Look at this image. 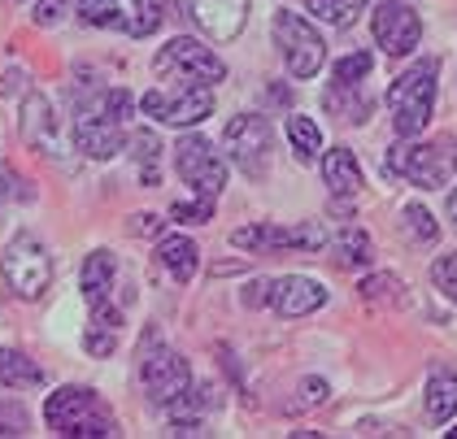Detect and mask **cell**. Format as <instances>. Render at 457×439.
<instances>
[{
	"label": "cell",
	"mask_w": 457,
	"mask_h": 439,
	"mask_svg": "<svg viewBox=\"0 0 457 439\" xmlns=\"http://www.w3.org/2000/svg\"><path fill=\"white\" fill-rule=\"evenodd\" d=\"M361 301L370 304H405V283L392 278V274H370L361 283Z\"/></svg>",
	"instance_id": "obj_26"
},
{
	"label": "cell",
	"mask_w": 457,
	"mask_h": 439,
	"mask_svg": "<svg viewBox=\"0 0 457 439\" xmlns=\"http://www.w3.org/2000/svg\"><path fill=\"white\" fill-rule=\"evenodd\" d=\"M248 0H192V18L196 27L213 39H236L245 31Z\"/></svg>",
	"instance_id": "obj_16"
},
{
	"label": "cell",
	"mask_w": 457,
	"mask_h": 439,
	"mask_svg": "<svg viewBox=\"0 0 457 439\" xmlns=\"http://www.w3.org/2000/svg\"><path fill=\"white\" fill-rule=\"evenodd\" d=\"M275 44H279L283 62H287V74L292 79H314L322 62H327V44L322 35L301 18V13H275Z\"/></svg>",
	"instance_id": "obj_8"
},
{
	"label": "cell",
	"mask_w": 457,
	"mask_h": 439,
	"mask_svg": "<svg viewBox=\"0 0 457 439\" xmlns=\"http://www.w3.org/2000/svg\"><path fill=\"white\" fill-rule=\"evenodd\" d=\"M445 435H449V439H457V427H453V431H445Z\"/></svg>",
	"instance_id": "obj_38"
},
{
	"label": "cell",
	"mask_w": 457,
	"mask_h": 439,
	"mask_svg": "<svg viewBox=\"0 0 457 439\" xmlns=\"http://www.w3.org/2000/svg\"><path fill=\"white\" fill-rule=\"evenodd\" d=\"M405 231L419 239V244H436V236H440V227L427 213V204H405Z\"/></svg>",
	"instance_id": "obj_28"
},
{
	"label": "cell",
	"mask_w": 457,
	"mask_h": 439,
	"mask_svg": "<svg viewBox=\"0 0 457 439\" xmlns=\"http://www.w3.org/2000/svg\"><path fill=\"white\" fill-rule=\"evenodd\" d=\"M449 222H453V231H457V192L449 196Z\"/></svg>",
	"instance_id": "obj_37"
},
{
	"label": "cell",
	"mask_w": 457,
	"mask_h": 439,
	"mask_svg": "<svg viewBox=\"0 0 457 439\" xmlns=\"http://www.w3.org/2000/svg\"><path fill=\"white\" fill-rule=\"evenodd\" d=\"M44 422L57 431V435L71 439H105L118 435V422L109 405L92 392V387H62L44 401Z\"/></svg>",
	"instance_id": "obj_2"
},
{
	"label": "cell",
	"mask_w": 457,
	"mask_h": 439,
	"mask_svg": "<svg viewBox=\"0 0 457 439\" xmlns=\"http://www.w3.org/2000/svg\"><path fill=\"white\" fill-rule=\"evenodd\" d=\"M113 274H118V261H113V253H105V248H96V253L83 261V296H87V304L109 301Z\"/></svg>",
	"instance_id": "obj_21"
},
{
	"label": "cell",
	"mask_w": 457,
	"mask_h": 439,
	"mask_svg": "<svg viewBox=\"0 0 457 439\" xmlns=\"http://www.w3.org/2000/svg\"><path fill=\"white\" fill-rule=\"evenodd\" d=\"M322 183H327L336 196H353V192L361 187V166H357V157H353L349 148H331V153L322 157Z\"/></svg>",
	"instance_id": "obj_20"
},
{
	"label": "cell",
	"mask_w": 457,
	"mask_h": 439,
	"mask_svg": "<svg viewBox=\"0 0 457 439\" xmlns=\"http://www.w3.org/2000/svg\"><path fill=\"white\" fill-rule=\"evenodd\" d=\"M153 70H157L166 83H205V87H213V83L227 79V66L213 57L205 44H196V39H187V35L170 39V44L157 53Z\"/></svg>",
	"instance_id": "obj_6"
},
{
	"label": "cell",
	"mask_w": 457,
	"mask_h": 439,
	"mask_svg": "<svg viewBox=\"0 0 457 439\" xmlns=\"http://www.w3.org/2000/svg\"><path fill=\"white\" fill-rule=\"evenodd\" d=\"M370 31H375V39H379V48L387 57H405V53L419 48L422 18L410 0H384L375 9V18H370Z\"/></svg>",
	"instance_id": "obj_13"
},
{
	"label": "cell",
	"mask_w": 457,
	"mask_h": 439,
	"mask_svg": "<svg viewBox=\"0 0 457 439\" xmlns=\"http://www.w3.org/2000/svg\"><path fill=\"white\" fill-rule=\"evenodd\" d=\"M140 104L148 118H157L166 127H192V122L210 118L213 92L205 83H170V87H153Z\"/></svg>",
	"instance_id": "obj_9"
},
{
	"label": "cell",
	"mask_w": 457,
	"mask_h": 439,
	"mask_svg": "<svg viewBox=\"0 0 457 439\" xmlns=\"http://www.w3.org/2000/svg\"><path fill=\"white\" fill-rule=\"evenodd\" d=\"M118 327H122V313L113 309V304H92V327H87V335H83V348L92 352V357H109L113 348H118Z\"/></svg>",
	"instance_id": "obj_18"
},
{
	"label": "cell",
	"mask_w": 457,
	"mask_h": 439,
	"mask_svg": "<svg viewBox=\"0 0 457 439\" xmlns=\"http://www.w3.org/2000/svg\"><path fill=\"white\" fill-rule=\"evenodd\" d=\"M422 405H427V418H431V422H449L457 413V378L453 374H431Z\"/></svg>",
	"instance_id": "obj_24"
},
{
	"label": "cell",
	"mask_w": 457,
	"mask_h": 439,
	"mask_svg": "<svg viewBox=\"0 0 457 439\" xmlns=\"http://www.w3.org/2000/svg\"><path fill=\"white\" fill-rule=\"evenodd\" d=\"M39 383H44V370L27 352L0 348V387H39Z\"/></svg>",
	"instance_id": "obj_23"
},
{
	"label": "cell",
	"mask_w": 457,
	"mask_h": 439,
	"mask_svg": "<svg viewBox=\"0 0 457 439\" xmlns=\"http://www.w3.org/2000/svg\"><path fill=\"white\" fill-rule=\"evenodd\" d=\"M431 283L449 296V301L457 304V253H449V257H440L436 266H431Z\"/></svg>",
	"instance_id": "obj_29"
},
{
	"label": "cell",
	"mask_w": 457,
	"mask_h": 439,
	"mask_svg": "<svg viewBox=\"0 0 457 439\" xmlns=\"http://www.w3.org/2000/svg\"><path fill=\"white\" fill-rule=\"evenodd\" d=\"M353 4H370V0H353Z\"/></svg>",
	"instance_id": "obj_39"
},
{
	"label": "cell",
	"mask_w": 457,
	"mask_h": 439,
	"mask_svg": "<svg viewBox=\"0 0 457 439\" xmlns=\"http://www.w3.org/2000/svg\"><path fill=\"white\" fill-rule=\"evenodd\" d=\"M322 248L331 253V261H336L340 270H357V266H370V257H375V248H370V236H366V231H357V227H345L340 236L327 239Z\"/></svg>",
	"instance_id": "obj_19"
},
{
	"label": "cell",
	"mask_w": 457,
	"mask_h": 439,
	"mask_svg": "<svg viewBox=\"0 0 457 439\" xmlns=\"http://www.w3.org/2000/svg\"><path fill=\"white\" fill-rule=\"evenodd\" d=\"M266 301L275 304L279 318H305V313H314V309L327 304V287L314 283V278H305V274H287V278L270 283Z\"/></svg>",
	"instance_id": "obj_15"
},
{
	"label": "cell",
	"mask_w": 457,
	"mask_h": 439,
	"mask_svg": "<svg viewBox=\"0 0 457 439\" xmlns=\"http://www.w3.org/2000/svg\"><path fill=\"white\" fill-rule=\"evenodd\" d=\"M157 261L166 266V274L175 283H192L196 266H201V248H196V239H187V236H166L157 244Z\"/></svg>",
	"instance_id": "obj_17"
},
{
	"label": "cell",
	"mask_w": 457,
	"mask_h": 439,
	"mask_svg": "<svg viewBox=\"0 0 457 439\" xmlns=\"http://www.w3.org/2000/svg\"><path fill=\"white\" fill-rule=\"evenodd\" d=\"M140 383H144V396L153 401V405L170 409L179 396H187L192 392V370H187V361L179 357L175 348H166V344H144V361H140Z\"/></svg>",
	"instance_id": "obj_7"
},
{
	"label": "cell",
	"mask_w": 457,
	"mask_h": 439,
	"mask_svg": "<svg viewBox=\"0 0 457 439\" xmlns=\"http://www.w3.org/2000/svg\"><path fill=\"white\" fill-rule=\"evenodd\" d=\"M0 196H4V187H0Z\"/></svg>",
	"instance_id": "obj_40"
},
{
	"label": "cell",
	"mask_w": 457,
	"mask_h": 439,
	"mask_svg": "<svg viewBox=\"0 0 457 439\" xmlns=\"http://www.w3.org/2000/svg\"><path fill=\"white\" fill-rule=\"evenodd\" d=\"M136 144V162H140V178L148 187H157V153H162V144L153 131H140V136L131 139Z\"/></svg>",
	"instance_id": "obj_27"
},
{
	"label": "cell",
	"mask_w": 457,
	"mask_h": 439,
	"mask_svg": "<svg viewBox=\"0 0 457 439\" xmlns=\"http://www.w3.org/2000/svg\"><path fill=\"white\" fill-rule=\"evenodd\" d=\"M266 292H270V283H262V278H257V283H253V287H248V292H245V304H248V309H257V304H266Z\"/></svg>",
	"instance_id": "obj_35"
},
{
	"label": "cell",
	"mask_w": 457,
	"mask_h": 439,
	"mask_svg": "<svg viewBox=\"0 0 457 439\" xmlns=\"http://www.w3.org/2000/svg\"><path fill=\"white\" fill-rule=\"evenodd\" d=\"M436 57H422L405 70L401 79H392L387 87V109H392V131L396 136H419L431 122V109H436Z\"/></svg>",
	"instance_id": "obj_3"
},
{
	"label": "cell",
	"mask_w": 457,
	"mask_h": 439,
	"mask_svg": "<svg viewBox=\"0 0 457 439\" xmlns=\"http://www.w3.org/2000/svg\"><path fill=\"white\" fill-rule=\"evenodd\" d=\"M0 274L13 287V296L39 301L48 292V283H53V261H48L39 239L18 236L13 244H4V253H0Z\"/></svg>",
	"instance_id": "obj_5"
},
{
	"label": "cell",
	"mask_w": 457,
	"mask_h": 439,
	"mask_svg": "<svg viewBox=\"0 0 457 439\" xmlns=\"http://www.w3.org/2000/svg\"><path fill=\"white\" fill-rule=\"evenodd\" d=\"M18 83H22V74L13 70V74H4V79H0V92L9 96V92H18Z\"/></svg>",
	"instance_id": "obj_36"
},
{
	"label": "cell",
	"mask_w": 457,
	"mask_h": 439,
	"mask_svg": "<svg viewBox=\"0 0 457 439\" xmlns=\"http://www.w3.org/2000/svg\"><path fill=\"white\" fill-rule=\"evenodd\" d=\"M175 170L187 187H196L201 196H222L227 187V162L218 157L210 139L201 136H183L175 144Z\"/></svg>",
	"instance_id": "obj_12"
},
{
	"label": "cell",
	"mask_w": 457,
	"mask_h": 439,
	"mask_svg": "<svg viewBox=\"0 0 457 439\" xmlns=\"http://www.w3.org/2000/svg\"><path fill=\"white\" fill-rule=\"evenodd\" d=\"M131 236H162V218L136 213V218H131Z\"/></svg>",
	"instance_id": "obj_34"
},
{
	"label": "cell",
	"mask_w": 457,
	"mask_h": 439,
	"mask_svg": "<svg viewBox=\"0 0 457 439\" xmlns=\"http://www.w3.org/2000/svg\"><path fill=\"white\" fill-rule=\"evenodd\" d=\"M287 139H292V153L301 162H314L322 153V131H318L314 118H287Z\"/></svg>",
	"instance_id": "obj_25"
},
{
	"label": "cell",
	"mask_w": 457,
	"mask_h": 439,
	"mask_svg": "<svg viewBox=\"0 0 457 439\" xmlns=\"http://www.w3.org/2000/svg\"><path fill=\"white\" fill-rule=\"evenodd\" d=\"M370 74V53H349L345 62H336V83H361Z\"/></svg>",
	"instance_id": "obj_30"
},
{
	"label": "cell",
	"mask_w": 457,
	"mask_h": 439,
	"mask_svg": "<svg viewBox=\"0 0 457 439\" xmlns=\"http://www.w3.org/2000/svg\"><path fill=\"white\" fill-rule=\"evenodd\" d=\"M236 248H253V253H275V248H301V253H322L327 231L314 222H301V227H266V222H253L240 227L231 236Z\"/></svg>",
	"instance_id": "obj_14"
},
{
	"label": "cell",
	"mask_w": 457,
	"mask_h": 439,
	"mask_svg": "<svg viewBox=\"0 0 457 439\" xmlns=\"http://www.w3.org/2000/svg\"><path fill=\"white\" fill-rule=\"evenodd\" d=\"M62 9H66V0H39L36 4V22L39 27H53V22L62 18Z\"/></svg>",
	"instance_id": "obj_33"
},
{
	"label": "cell",
	"mask_w": 457,
	"mask_h": 439,
	"mask_svg": "<svg viewBox=\"0 0 457 439\" xmlns=\"http://www.w3.org/2000/svg\"><path fill=\"white\" fill-rule=\"evenodd\" d=\"M310 9L322 22H336V27H345L353 18V0H310Z\"/></svg>",
	"instance_id": "obj_31"
},
{
	"label": "cell",
	"mask_w": 457,
	"mask_h": 439,
	"mask_svg": "<svg viewBox=\"0 0 457 439\" xmlns=\"http://www.w3.org/2000/svg\"><path fill=\"white\" fill-rule=\"evenodd\" d=\"M22 136H27L31 148L53 153V109H48V101L36 96V92H31L27 104H22Z\"/></svg>",
	"instance_id": "obj_22"
},
{
	"label": "cell",
	"mask_w": 457,
	"mask_h": 439,
	"mask_svg": "<svg viewBox=\"0 0 457 439\" xmlns=\"http://www.w3.org/2000/svg\"><path fill=\"white\" fill-rule=\"evenodd\" d=\"M457 153L449 139H436V144H410V148H396V157H387L384 170L387 174H401L410 178L414 187H445L449 170H453Z\"/></svg>",
	"instance_id": "obj_10"
},
{
	"label": "cell",
	"mask_w": 457,
	"mask_h": 439,
	"mask_svg": "<svg viewBox=\"0 0 457 439\" xmlns=\"http://www.w3.org/2000/svg\"><path fill=\"white\" fill-rule=\"evenodd\" d=\"M222 148L248 178H266V170H270V127H266V118H257V113L231 118L227 131H222Z\"/></svg>",
	"instance_id": "obj_11"
},
{
	"label": "cell",
	"mask_w": 457,
	"mask_h": 439,
	"mask_svg": "<svg viewBox=\"0 0 457 439\" xmlns=\"http://www.w3.org/2000/svg\"><path fill=\"white\" fill-rule=\"evenodd\" d=\"M175 218L179 222H210L213 218V196H201V201H179L175 204Z\"/></svg>",
	"instance_id": "obj_32"
},
{
	"label": "cell",
	"mask_w": 457,
	"mask_h": 439,
	"mask_svg": "<svg viewBox=\"0 0 457 439\" xmlns=\"http://www.w3.org/2000/svg\"><path fill=\"white\" fill-rule=\"evenodd\" d=\"M127 118H131V96H127L122 87L96 92L92 101L79 109V118H74V144H79V153H87V157H96V162L122 153Z\"/></svg>",
	"instance_id": "obj_1"
},
{
	"label": "cell",
	"mask_w": 457,
	"mask_h": 439,
	"mask_svg": "<svg viewBox=\"0 0 457 439\" xmlns=\"http://www.w3.org/2000/svg\"><path fill=\"white\" fill-rule=\"evenodd\" d=\"M79 18L87 27H105V31H127L144 39L166 22V4L162 0H83Z\"/></svg>",
	"instance_id": "obj_4"
}]
</instances>
